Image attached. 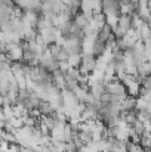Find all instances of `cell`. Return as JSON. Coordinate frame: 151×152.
Listing matches in <instances>:
<instances>
[{
  "mask_svg": "<svg viewBox=\"0 0 151 152\" xmlns=\"http://www.w3.org/2000/svg\"><path fill=\"white\" fill-rule=\"evenodd\" d=\"M126 87H127V93H129V96H133V98H139L141 83H139L138 80L132 81V83H130V84H127Z\"/></svg>",
  "mask_w": 151,
  "mask_h": 152,
  "instance_id": "obj_2",
  "label": "cell"
},
{
  "mask_svg": "<svg viewBox=\"0 0 151 152\" xmlns=\"http://www.w3.org/2000/svg\"><path fill=\"white\" fill-rule=\"evenodd\" d=\"M138 81L141 83L142 87L147 90H151V75H138Z\"/></svg>",
  "mask_w": 151,
  "mask_h": 152,
  "instance_id": "obj_4",
  "label": "cell"
},
{
  "mask_svg": "<svg viewBox=\"0 0 151 152\" xmlns=\"http://www.w3.org/2000/svg\"><path fill=\"white\" fill-rule=\"evenodd\" d=\"M82 61H83L82 55H70V58H68V65L73 66V68H80Z\"/></svg>",
  "mask_w": 151,
  "mask_h": 152,
  "instance_id": "obj_3",
  "label": "cell"
},
{
  "mask_svg": "<svg viewBox=\"0 0 151 152\" xmlns=\"http://www.w3.org/2000/svg\"><path fill=\"white\" fill-rule=\"evenodd\" d=\"M122 111H124V112L136 111V98H133V96H127L124 101L122 102Z\"/></svg>",
  "mask_w": 151,
  "mask_h": 152,
  "instance_id": "obj_1",
  "label": "cell"
}]
</instances>
